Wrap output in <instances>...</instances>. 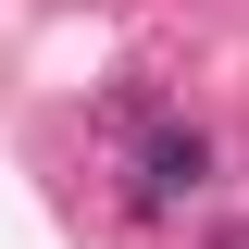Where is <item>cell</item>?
I'll return each instance as SVG.
<instances>
[{
    "instance_id": "6da1fadb",
    "label": "cell",
    "mask_w": 249,
    "mask_h": 249,
    "mask_svg": "<svg viewBox=\"0 0 249 249\" xmlns=\"http://www.w3.org/2000/svg\"><path fill=\"white\" fill-rule=\"evenodd\" d=\"M137 175H150V199H175V187L212 175V137H199V124H187V137H150V150H137Z\"/></svg>"
}]
</instances>
